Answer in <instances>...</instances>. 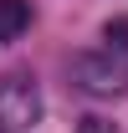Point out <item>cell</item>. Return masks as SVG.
Masks as SVG:
<instances>
[{"label": "cell", "mask_w": 128, "mask_h": 133, "mask_svg": "<svg viewBox=\"0 0 128 133\" xmlns=\"http://www.w3.org/2000/svg\"><path fill=\"white\" fill-rule=\"evenodd\" d=\"M77 133H118V128H113L108 118H82V123H77Z\"/></svg>", "instance_id": "5b68a950"}, {"label": "cell", "mask_w": 128, "mask_h": 133, "mask_svg": "<svg viewBox=\"0 0 128 133\" xmlns=\"http://www.w3.org/2000/svg\"><path fill=\"white\" fill-rule=\"evenodd\" d=\"M72 72H77V82L87 87V92H123L128 87V66L113 62V46L103 51V56H92V51L72 56Z\"/></svg>", "instance_id": "6da1fadb"}, {"label": "cell", "mask_w": 128, "mask_h": 133, "mask_svg": "<svg viewBox=\"0 0 128 133\" xmlns=\"http://www.w3.org/2000/svg\"><path fill=\"white\" fill-rule=\"evenodd\" d=\"M31 26V5L26 0H0V41H10Z\"/></svg>", "instance_id": "3957f363"}, {"label": "cell", "mask_w": 128, "mask_h": 133, "mask_svg": "<svg viewBox=\"0 0 128 133\" xmlns=\"http://www.w3.org/2000/svg\"><path fill=\"white\" fill-rule=\"evenodd\" d=\"M36 113H41L36 87L26 82V77H10V82H5V92H0V118H5V123H31Z\"/></svg>", "instance_id": "7a4b0ae2"}, {"label": "cell", "mask_w": 128, "mask_h": 133, "mask_svg": "<svg viewBox=\"0 0 128 133\" xmlns=\"http://www.w3.org/2000/svg\"><path fill=\"white\" fill-rule=\"evenodd\" d=\"M103 36H108V46H118V51H128V16H113L108 26H103Z\"/></svg>", "instance_id": "277c9868"}]
</instances>
